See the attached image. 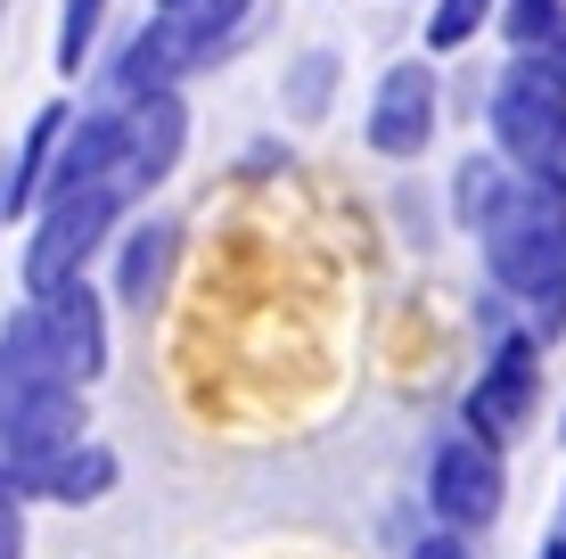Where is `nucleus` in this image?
Returning <instances> with one entry per match:
<instances>
[{
  "mask_svg": "<svg viewBox=\"0 0 566 559\" xmlns=\"http://www.w3.org/2000/svg\"><path fill=\"white\" fill-rule=\"evenodd\" d=\"M476 256H484V288H501L525 330L558 345L566 338V189L517 182L510 206L476 230Z\"/></svg>",
  "mask_w": 566,
  "mask_h": 559,
  "instance_id": "1",
  "label": "nucleus"
},
{
  "mask_svg": "<svg viewBox=\"0 0 566 559\" xmlns=\"http://www.w3.org/2000/svg\"><path fill=\"white\" fill-rule=\"evenodd\" d=\"M263 0H156L124 50L107 58L99 100H140V91H181L189 74H206L213 58L239 50V33L255 25Z\"/></svg>",
  "mask_w": 566,
  "mask_h": 559,
  "instance_id": "2",
  "label": "nucleus"
},
{
  "mask_svg": "<svg viewBox=\"0 0 566 559\" xmlns=\"http://www.w3.org/2000/svg\"><path fill=\"white\" fill-rule=\"evenodd\" d=\"M91 387H74L57 371V354L42 345L33 313H9L0 321V453L9 469H33V460L66 453L91 436Z\"/></svg>",
  "mask_w": 566,
  "mask_h": 559,
  "instance_id": "3",
  "label": "nucleus"
},
{
  "mask_svg": "<svg viewBox=\"0 0 566 559\" xmlns=\"http://www.w3.org/2000/svg\"><path fill=\"white\" fill-rule=\"evenodd\" d=\"M484 132L525 182L566 189V83L558 74H542L534 58H510L484 83Z\"/></svg>",
  "mask_w": 566,
  "mask_h": 559,
  "instance_id": "4",
  "label": "nucleus"
},
{
  "mask_svg": "<svg viewBox=\"0 0 566 559\" xmlns=\"http://www.w3.org/2000/svg\"><path fill=\"white\" fill-rule=\"evenodd\" d=\"M132 189L107 182V189H50L33 206V230H25V297H42L57 280H83L91 256H107L132 222Z\"/></svg>",
  "mask_w": 566,
  "mask_h": 559,
  "instance_id": "5",
  "label": "nucleus"
},
{
  "mask_svg": "<svg viewBox=\"0 0 566 559\" xmlns=\"http://www.w3.org/2000/svg\"><path fill=\"white\" fill-rule=\"evenodd\" d=\"M542 345L534 330H501V338H484V354H476V379H468V395H460V428H476L484 445H525L534 436V420H542Z\"/></svg>",
  "mask_w": 566,
  "mask_h": 559,
  "instance_id": "6",
  "label": "nucleus"
},
{
  "mask_svg": "<svg viewBox=\"0 0 566 559\" xmlns=\"http://www.w3.org/2000/svg\"><path fill=\"white\" fill-rule=\"evenodd\" d=\"M510 510V453L476 428H443L427 445V518L452 535H493Z\"/></svg>",
  "mask_w": 566,
  "mask_h": 559,
  "instance_id": "7",
  "label": "nucleus"
},
{
  "mask_svg": "<svg viewBox=\"0 0 566 559\" xmlns=\"http://www.w3.org/2000/svg\"><path fill=\"white\" fill-rule=\"evenodd\" d=\"M443 132V74L436 58H395V66L369 83V115H361V141L378 148L386 165H411L436 148Z\"/></svg>",
  "mask_w": 566,
  "mask_h": 559,
  "instance_id": "8",
  "label": "nucleus"
},
{
  "mask_svg": "<svg viewBox=\"0 0 566 559\" xmlns=\"http://www.w3.org/2000/svg\"><path fill=\"white\" fill-rule=\"evenodd\" d=\"M107 304H115V297H99V288H91V272H83V280H57V288H42V297H25L33 330H42V345L57 354V371H66L74 387H99L107 362H115Z\"/></svg>",
  "mask_w": 566,
  "mask_h": 559,
  "instance_id": "9",
  "label": "nucleus"
},
{
  "mask_svg": "<svg viewBox=\"0 0 566 559\" xmlns=\"http://www.w3.org/2000/svg\"><path fill=\"white\" fill-rule=\"evenodd\" d=\"M107 256H115V288H107V297L148 321L156 304L172 297V272H181V222H172V215H132Z\"/></svg>",
  "mask_w": 566,
  "mask_h": 559,
  "instance_id": "10",
  "label": "nucleus"
},
{
  "mask_svg": "<svg viewBox=\"0 0 566 559\" xmlns=\"http://www.w3.org/2000/svg\"><path fill=\"white\" fill-rule=\"evenodd\" d=\"M124 107V124H132V198H156V189L181 173L189 157V100L181 91H140V100H115Z\"/></svg>",
  "mask_w": 566,
  "mask_h": 559,
  "instance_id": "11",
  "label": "nucleus"
},
{
  "mask_svg": "<svg viewBox=\"0 0 566 559\" xmlns=\"http://www.w3.org/2000/svg\"><path fill=\"white\" fill-rule=\"evenodd\" d=\"M115 477H124V460H115L99 436H83V445H66V453L33 460V469H17V494H25V503H50V510H91V503H107V494H115Z\"/></svg>",
  "mask_w": 566,
  "mask_h": 559,
  "instance_id": "12",
  "label": "nucleus"
},
{
  "mask_svg": "<svg viewBox=\"0 0 566 559\" xmlns=\"http://www.w3.org/2000/svg\"><path fill=\"white\" fill-rule=\"evenodd\" d=\"M66 124H74V100H50L25 132H17L9 165H0V222H17V215L33 222V206L50 198V173H57V141H66Z\"/></svg>",
  "mask_w": 566,
  "mask_h": 559,
  "instance_id": "13",
  "label": "nucleus"
},
{
  "mask_svg": "<svg viewBox=\"0 0 566 559\" xmlns=\"http://www.w3.org/2000/svg\"><path fill=\"white\" fill-rule=\"evenodd\" d=\"M337 66L345 58L328 50V42H312L287 58V74H280V115H296V124H321L328 115V91H337Z\"/></svg>",
  "mask_w": 566,
  "mask_h": 559,
  "instance_id": "14",
  "label": "nucleus"
},
{
  "mask_svg": "<svg viewBox=\"0 0 566 559\" xmlns=\"http://www.w3.org/2000/svg\"><path fill=\"white\" fill-rule=\"evenodd\" d=\"M107 9H115V0H57V42H50V58H57L66 83H83V74H91L99 33H107Z\"/></svg>",
  "mask_w": 566,
  "mask_h": 559,
  "instance_id": "15",
  "label": "nucleus"
},
{
  "mask_svg": "<svg viewBox=\"0 0 566 559\" xmlns=\"http://www.w3.org/2000/svg\"><path fill=\"white\" fill-rule=\"evenodd\" d=\"M501 25V0H427V50L452 58V50H476V33Z\"/></svg>",
  "mask_w": 566,
  "mask_h": 559,
  "instance_id": "16",
  "label": "nucleus"
},
{
  "mask_svg": "<svg viewBox=\"0 0 566 559\" xmlns=\"http://www.w3.org/2000/svg\"><path fill=\"white\" fill-rule=\"evenodd\" d=\"M0 559H25V494H17L9 453H0Z\"/></svg>",
  "mask_w": 566,
  "mask_h": 559,
  "instance_id": "17",
  "label": "nucleus"
},
{
  "mask_svg": "<svg viewBox=\"0 0 566 559\" xmlns=\"http://www.w3.org/2000/svg\"><path fill=\"white\" fill-rule=\"evenodd\" d=\"M411 559H476V551H468V535H452V527H427V535H411Z\"/></svg>",
  "mask_w": 566,
  "mask_h": 559,
  "instance_id": "18",
  "label": "nucleus"
},
{
  "mask_svg": "<svg viewBox=\"0 0 566 559\" xmlns=\"http://www.w3.org/2000/svg\"><path fill=\"white\" fill-rule=\"evenodd\" d=\"M551 535H558V544H566V494H558V518H551Z\"/></svg>",
  "mask_w": 566,
  "mask_h": 559,
  "instance_id": "19",
  "label": "nucleus"
},
{
  "mask_svg": "<svg viewBox=\"0 0 566 559\" xmlns=\"http://www.w3.org/2000/svg\"><path fill=\"white\" fill-rule=\"evenodd\" d=\"M558 436H566V412H558Z\"/></svg>",
  "mask_w": 566,
  "mask_h": 559,
  "instance_id": "20",
  "label": "nucleus"
}]
</instances>
